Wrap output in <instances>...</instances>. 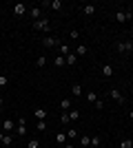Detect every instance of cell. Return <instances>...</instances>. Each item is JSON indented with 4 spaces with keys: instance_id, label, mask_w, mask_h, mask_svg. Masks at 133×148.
Returning <instances> with one entry per match:
<instances>
[{
    "instance_id": "17",
    "label": "cell",
    "mask_w": 133,
    "mask_h": 148,
    "mask_svg": "<svg viewBox=\"0 0 133 148\" xmlns=\"http://www.w3.org/2000/svg\"><path fill=\"white\" fill-rule=\"evenodd\" d=\"M47 115H49V113L44 111V108H36V111H33V117L36 119H47Z\"/></svg>"
},
{
    "instance_id": "33",
    "label": "cell",
    "mask_w": 133,
    "mask_h": 148,
    "mask_svg": "<svg viewBox=\"0 0 133 148\" xmlns=\"http://www.w3.org/2000/svg\"><path fill=\"white\" fill-rule=\"evenodd\" d=\"M7 84H9V77H7V75H0V88H5Z\"/></svg>"
},
{
    "instance_id": "30",
    "label": "cell",
    "mask_w": 133,
    "mask_h": 148,
    "mask_svg": "<svg viewBox=\"0 0 133 148\" xmlns=\"http://www.w3.org/2000/svg\"><path fill=\"white\" fill-rule=\"evenodd\" d=\"M120 148H133V142H131V139H122V142H120Z\"/></svg>"
},
{
    "instance_id": "13",
    "label": "cell",
    "mask_w": 133,
    "mask_h": 148,
    "mask_svg": "<svg viewBox=\"0 0 133 148\" xmlns=\"http://www.w3.org/2000/svg\"><path fill=\"white\" fill-rule=\"evenodd\" d=\"M64 64H67V58H64V56H56V58H53V66L62 69Z\"/></svg>"
},
{
    "instance_id": "8",
    "label": "cell",
    "mask_w": 133,
    "mask_h": 148,
    "mask_svg": "<svg viewBox=\"0 0 133 148\" xmlns=\"http://www.w3.org/2000/svg\"><path fill=\"white\" fill-rule=\"evenodd\" d=\"M29 13H31V20H33V22H36V20H40V18H44L40 7H31V9H29Z\"/></svg>"
},
{
    "instance_id": "2",
    "label": "cell",
    "mask_w": 133,
    "mask_h": 148,
    "mask_svg": "<svg viewBox=\"0 0 133 148\" xmlns=\"http://www.w3.org/2000/svg\"><path fill=\"white\" fill-rule=\"evenodd\" d=\"M16 135H18V137H25L27 135V119H25V115H20V117H18V124H16Z\"/></svg>"
},
{
    "instance_id": "18",
    "label": "cell",
    "mask_w": 133,
    "mask_h": 148,
    "mask_svg": "<svg viewBox=\"0 0 133 148\" xmlns=\"http://www.w3.org/2000/svg\"><path fill=\"white\" fill-rule=\"evenodd\" d=\"M87 53H89L87 44H78V47H76V56L78 58H80V56H87Z\"/></svg>"
},
{
    "instance_id": "34",
    "label": "cell",
    "mask_w": 133,
    "mask_h": 148,
    "mask_svg": "<svg viewBox=\"0 0 133 148\" xmlns=\"http://www.w3.org/2000/svg\"><path fill=\"white\" fill-rule=\"evenodd\" d=\"M60 122H62V124H71V119H69V113H62V115H60Z\"/></svg>"
},
{
    "instance_id": "12",
    "label": "cell",
    "mask_w": 133,
    "mask_h": 148,
    "mask_svg": "<svg viewBox=\"0 0 133 148\" xmlns=\"http://www.w3.org/2000/svg\"><path fill=\"white\" fill-rule=\"evenodd\" d=\"M56 144L58 146H64V144H67V133H64V130H60L56 135Z\"/></svg>"
},
{
    "instance_id": "35",
    "label": "cell",
    "mask_w": 133,
    "mask_h": 148,
    "mask_svg": "<svg viewBox=\"0 0 133 148\" xmlns=\"http://www.w3.org/2000/svg\"><path fill=\"white\" fill-rule=\"evenodd\" d=\"M2 108H5V99L0 97V111H2Z\"/></svg>"
},
{
    "instance_id": "25",
    "label": "cell",
    "mask_w": 133,
    "mask_h": 148,
    "mask_svg": "<svg viewBox=\"0 0 133 148\" xmlns=\"http://www.w3.org/2000/svg\"><path fill=\"white\" fill-rule=\"evenodd\" d=\"M67 64H69V66L78 64V56H76V53H69V56H67Z\"/></svg>"
},
{
    "instance_id": "32",
    "label": "cell",
    "mask_w": 133,
    "mask_h": 148,
    "mask_svg": "<svg viewBox=\"0 0 133 148\" xmlns=\"http://www.w3.org/2000/svg\"><path fill=\"white\" fill-rule=\"evenodd\" d=\"M93 106H95V108H100V111H102V108H104V99H102V97H98V99H95V102H93Z\"/></svg>"
},
{
    "instance_id": "14",
    "label": "cell",
    "mask_w": 133,
    "mask_h": 148,
    "mask_svg": "<svg viewBox=\"0 0 133 148\" xmlns=\"http://www.w3.org/2000/svg\"><path fill=\"white\" fill-rule=\"evenodd\" d=\"M95 11H98V7H95V5H84L82 7V13H84V16H93Z\"/></svg>"
},
{
    "instance_id": "4",
    "label": "cell",
    "mask_w": 133,
    "mask_h": 148,
    "mask_svg": "<svg viewBox=\"0 0 133 148\" xmlns=\"http://www.w3.org/2000/svg\"><path fill=\"white\" fill-rule=\"evenodd\" d=\"M115 49L120 51V53H131V51H133V42H129V40H122V42L115 44Z\"/></svg>"
},
{
    "instance_id": "6",
    "label": "cell",
    "mask_w": 133,
    "mask_h": 148,
    "mask_svg": "<svg viewBox=\"0 0 133 148\" xmlns=\"http://www.w3.org/2000/svg\"><path fill=\"white\" fill-rule=\"evenodd\" d=\"M109 97L113 99V102H118V104H124V95H122L118 88H111V91H109Z\"/></svg>"
},
{
    "instance_id": "15",
    "label": "cell",
    "mask_w": 133,
    "mask_h": 148,
    "mask_svg": "<svg viewBox=\"0 0 133 148\" xmlns=\"http://www.w3.org/2000/svg\"><path fill=\"white\" fill-rule=\"evenodd\" d=\"M44 5L49 7V9H53V11H60V9H62V2H60V0H51V2H44Z\"/></svg>"
},
{
    "instance_id": "1",
    "label": "cell",
    "mask_w": 133,
    "mask_h": 148,
    "mask_svg": "<svg viewBox=\"0 0 133 148\" xmlns=\"http://www.w3.org/2000/svg\"><path fill=\"white\" fill-rule=\"evenodd\" d=\"M31 27L36 31H47V33H49L51 22H49V18H40V20H36V22H31Z\"/></svg>"
},
{
    "instance_id": "26",
    "label": "cell",
    "mask_w": 133,
    "mask_h": 148,
    "mask_svg": "<svg viewBox=\"0 0 133 148\" xmlns=\"http://www.w3.org/2000/svg\"><path fill=\"white\" fill-rule=\"evenodd\" d=\"M44 64H47V58H44V56H38V58H36V66H38V69H42Z\"/></svg>"
},
{
    "instance_id": "3",
    "label": "cell",
    "mask_w": 133,
    "mask_h": 148,
    "mask_svg": "<svg viewBox=\"0 0 133 148\" xmlns=\"http://www.w3.org/2000/svg\"><path fill=\"white\" fill-rule=\"evenodd\" d=\"M133 18V9H127V11H118L115 13V20H118V22H129V20Z\"/></svg>"
},
{
    "instance_id": "11",
    "label": "cell",
    "mask_w": 133,
    "mask_h": 148,
    "mask_svg": "<svg viewBox=\"0 0 133 148\" xmlns=\"http://www.w3.org/2000/svg\"><path fill=\"white\" fill-rule=\"evenodd\" d=\"M80 146L82 148H91V135H87V133L80 135Z\"/></svg>"
},
{
    "instance_id": "41",
    "label": "cell",
    "mask_w": 133,
    "mask_h": 148,
    "mask_svg": "<svg viewBox=\"0 0 133 148\" xmlns=\"http://www.w3.org/2000/svg\"><path fill=\"white\" fill-rule=\"evenodd\" d=\"M0 75H2V73H0Z\"/></svg>"
},
{
    "instance_id": "38",
    "label": "cell",
    "mask_w": 133,
    "mask_h": 148,
    "mask_svg": "<svg viewBox=\"0 0 133 148\" xmlns=\"http://www.w3.org/2000/svg\"><path fill=\"white\" fill-rule=\"evenodd\" d=\"M2 137H5V130H0V142H2Z\"/></svg>"
},
{
    "instance_id": "36",
    "label": "cell",
    "mask_w": 133,
    "mask_h": 148,
    "mask_svg": "<svg viewBox=\"0 0 133 148\" xmlns=\"http://www.w3.org/2000/svg\"><path fill=\"white\" fill-rule=\"evenodd\" d=\"M62 148H76V146H73V144H64Z\"/></svg>"
},
{
    "instance_id": "23",
    "label": "cell",
    "mask_w": 133,
    "mask_h": 148,
    "mask_svg": "<svg viewBox=\"0 0 133 148\" xmlns=\"http://www.w3.org/2000/svg\"><path fill=\"white\" fill-rule=\"evenodd\" d=\"M58 49H60V56H64V58H67V56L71 53V49H69V42H67V44H60Z\"/></svg>"
},
{
    "instance_id": "28",
    "label": "cell",
    "mask_w": 133,
    "mask_h": 148,
    "mask_svg": "<svg viewBox=\"0 0 133 148\" xmlns=\"http://www.w3.org/2000/svg\"><path fill=\"white\" fill-rule=\"evenodd\" d=\"M78 38H80V31H78V29H71L69 31V40H78Z\"/></svg>"
},
{
    "instance_id": "20",
    "label": "cell",
    "mask_w": 133,
    "mask_h": 148,
    "mask_svg": "<svg viewBox=\"0 0 133 148\" xmlns=\"http://www.w3.org/2000/svg\"><path fill=\"white\" fill-rule=\"evenodd\" d=\"M67 113H69L71 122H78V119H80V111H78V108H71V111H67Z\"/></svg>"
},
{
    "instance_id": "21",
    "label": "cell",
    "mask_w": 133,
    "mask_h": 148,
    "mask_svg": "<svg viewBox=\"0 0 133 148\" xmlns=\"http://www.w3.org/2000/svg\"><path fill=\"white\" fill-rule=\"evenodd\" d=\"M47 126H49V124H47V119H38V122H36V130H40V133H42V130H47Z\"/></svg>"
},
{
    "instance_id": "5",
    "label": "cell",
    "mask_w": 133,
    "mask_h": 148,
    "mask_svg": "<svg viewBox=\"0 0 133 148\" xmlns=\"http://www.w3.org/2000/svg\"><path fill=\"white\" fill-rule=\"evenodd\" d=\"M42 47L44 49H53V47H60V40L58 38H53V36H47L42 40Z\"/></svg>"
},
{
    "instance_id": "19",
    "label": "cell",
    "mask_w": 133,
    "mask_h": 148,
    "mask_svg": "<svg viewBox=\"0 0 133 148\" xmlns=\"http://www.w3.org/2000/svg\"><path fill=\"white\" fill-rule=\"evenodd\" d=\"M0 144H2V146H11V144H13V135H11V133H5V137H2V142H0Z\"/></svg>"
},
{
    "instance_id": "40",
    "label": "cell",
    "mask_w": 133,
    "mask_h": 148,
    "mask_svg": "<svg viewBox=\"0 0 133 148\" xmlns=\"http://www.w3.org/2000/svg\"><path fill=\"white\" fill-rule=\"evenodd\" d=\"M131 82H133V75H131Z\"/></svg>"
},
{
    "instance_id": "24",
    "label": "cell",
    "mask_w": 133,
    "mask_h": 148,
    "mask_svg": "<svg viewBox=\"0 0 133 148\" xmlns=\"http://www.w3.org/2000/svg\"><path fill=\"white\" fill-rule=\"evenodd\" d=\"M71 95H82V86H80V84H71Z\"/></svg>"
},
{
    "instance_id": "29",
    "label": "cell",
    "mask_w": 133,
    "mask_h": 148,
    "mask_svg": "<svg viewBox=\"0 0 133 148\" xmlns=\"http://www.w3.org/2000/svg\"><path fill=\"white\" fill-rule=\"evenodd\" d=\"M27 148H40V142L33 137V139H29V144H27Z\"/></svg>"
},
{
    "instance_id": "22",
    "label": "cell",
    "mask_w": 133,
    "mask_h": 148,
    "mask_svg": "<svg viewBox=\"0 0 133 148\" xmlns=\"http://www.w3.org/2000/svg\"><path fill=\"white\" fill-rule=\"evenodd\" d=\"M100 144H102L100 135H91V148H100Z\"/></svg>"
},
{
    "instance_id": "27",
    "label": "cell",
    "mask_w": 133,
    "mask_h": 148,
    "mask_svg": "<svg viewBox=\"0 0 133 148\" xmlns=\"http://www.w3.org/2000/svg\"><path fill=\"white\" fill-rule=\"evenodd\" d=\"M67 137H69V139H76L78 137V128H67Z\"/></svg>"
},
{
    "instance_id": "16",
    "label": "cell",
    "mask_w": 133,
    "mask_h": 148,
    "mask_svg": "<svg viewBox=\"0 0 133 148\" xmlns=\"http://www.w3.org/2000/svg\"><path fill=\"white\" fill-rule=\"evenodd\" d=\"M102 75L104 77H113V66L111 64H102Z\"/></svg>"
},
{
    "instance_id": "10",
    "label": "cell",
    "mask_w": 133,
    "mask_h": 148,
    "mask_svg": "<svg viewBox=\"0 0 133 148\" xmlns=\"http://www.w3.org/2000/svg\"><path fill=\"white\" fill-rule=\"evenodd\" d=\"M60 108H62L64 113H67V111H71V108H73V102H71L69 97H64V99H60Z\"/></svg>"
},
{
    "instance_id": "37",
    "label": "cell",
    "mask_w": 133,
    "mask_h": 148,
    "mask_svg": "<svg viewBox=\"0 0 133 148\" xmlns=\"http://www.w3.org/2000/svg\"><path fill=\"white\" fill-rule=\"evenodd\" d=\"M129 119H131V122H133V111H129Z\"/></svg>"
},
{
    "instance_id": "39",
    "label": "cell",
    "mask_w": 133,
    "mask_h": 148,
    "mask_svg": "<svg viewBox=\"0 0 133 148\" xmlns=\"http://www.w3.org/2000/svg\"><path fill=\"white\" fill-rule=\"evenodd\" d=\"M131 36H133V27H131Z\"/></svg>"
},
{
    "instance_id": "7",
    "label": "cell",
    "mask_w": 133,
    "mask_h": 148,
    "mask_svg": "<svg viewBox=\"0 0 133 148\" xmlns=\"http://www.w3.org/2000/svg\"><path fill=\"white\" fill-rule=\"evenodd\" d=\"M27 11H29V9H27L25 2H16V5H13V16H18V18H20V16H25Z\"/></svg>"
},
{
    "instance_id": "9",
    "label": "cell",
    "mask_w": 133,
    "mask_h": 148,
    "mask_svg": "<svg viewBox=\"0 0 133 148\" xmlns=\"http://www.w3.org/2000/svg\"><path fill=\"white\" fill-rule=\"evenodd\" d=\"M2 130H5V133H13V130H16L13 128V119L11 117H7L5 122H2Z\"/></svg>"
},
{
    "instance_id": "31",
    "label": "cell",
    "mask_w": 133,
    "mask_h": 148,
    "mask_svg": "<svg viewBox=\"0 0 133 148\" xmlns=\"http://www.w3.org/2000/svg\"><path fill=\"white\" fill-rule=\"evenodd\" d=\"M87 99H89V102H91V104H93L95 99H98V93H93V91H89V93H87Z\"/></svg>"
}]
</instances>
